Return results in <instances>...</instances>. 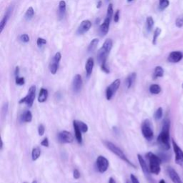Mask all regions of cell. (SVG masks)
<instances>
[{"mask_svg":"<svg viewBox=\"0 0 183 183\" xmlns=\"http://www.w3.org/2000/svg\"><path fill=\"white\" fill-rule=\"evenodd\" d=\"M169 128L170 121L168 119H165L163 121L162 131L157 137V143L160 147L165 151H167L170 149L169 145Z\"/></svg>","mask_w":183,"mask_h":183,"instance_id":"1","label":"cell"},{"mask_svg":"<svg viewBox=\"0 0 183 183\" xmlns=\"http://www.w3.org/2000/svg\"><path fill=\"white\" fill-rule=\"evenodd\" d=\"M146 157L147 160H149V165H150L149 169H150V172L154 174V175H158L161 170L160 165H161L163 160L159 156H157L151 152L147 153Z\"/></svg>","mask_w":183,"mask_h":183,"instance_id":"2","label":"cell"},{"mask_svg":"<svg viewBox=\"0 0 183 183\" xmlns=\"http://www.w3.org/2000/svg\"><path fill=\"white\" fill-rule=\"evenodd\" d=\"M104 144H105V145L106 146V147H107V148L109 149V150L112 152L114 153V154H116V155H117V157H119V158L122 159L123 161H124L126 163H127V164H128L129 165L132 166V167L136 168V166H135V165H134L133 163H132V162L129 161V160H128V158L127 157V156H126L125 154H124V153L123 152L122 150L120 148H119V147H117V145H115L114 144H113L112 142H109V141H104Z\"/></svg>","mask_w":183,"mask_h":183,"instance_id":"3","label":"cell"},{"mask_svg":"<svg viewBox=\"0 0 183 183\" xmlns=\"http://www.w3.org/2000/svg\"><path fill=\"white\" fill-rule=\"evenodd\" d=\"M141 130L143 135L144 137L148 141H151L154 137V132H153L152 126L151 122L148 119H146L145 121L142 122V127H141Z\"/></svg>","mask_w":183,"mask_h":183,"instance_id":"4","label":"cell"},{"mask_svg":"<svg viewBox=\"0 0 183 183\" xmlns=\"http://www.w3.org/2000/svg\"><path fill=\"white\" fill-rule=\"evenodd\" d=\"M36 97V87L35 85H32L30 88L29 89L27 95L20 99L19 102V104H26L28 107H31L33 105L34 101Z\"/></svg>","mask_w":183,"mask_h":183,"instance_id":"5","label":"cell"},{"mask_svg":"<svg viewBox=\"0 0 183 183\" xmlns=\"http://www.w3.org/2000/svg\"><path fill=\"white\" fill-rule=\"evenodd\" d=\"M120 83H121L120 80L117 79L110 84L109 87H107L106 90V98L107 100H110L114 95V94L117 92L120 86Z\"/></svg>","mask_w":183,"mask_h":183,"instance_id":"6","label":"cell"},{"mask_svg":"<svg viewBox=\"0 0 183 183\" xmlns=\"http://www.w3.org/2000/svg\"><path fill=\"white\" fill-rule=\"evenodd\" d=\"M96 165L98 171L100 173H105L109 167V161L104 156H99L96 160Z\"/></svg>","mask_w":183,"mask_h":183,"instance_id":"7","label":"cell"},{"mask_svg":"<svg viewBox=\"0 0 183 183\" xmlns=\"http://www.w3.org/2000/svg\"><path fill=\"white\" fill-rule=\"evenodd\" d=\"M172 144L173 147L174 152L175 154V163L178 165H181L183 163V151L176 143L175 139H172Z\"/></svg>","mask_w":183,"mask_h":183,"instance_id":"8","label":"cell"},{"mask_svg":"<svg viewBox=\"0 0 183 183\" xmlns=\"http://www.w3.org/2000/svg\"><path fill=\"white\" fill-rule=\"evenodd\" d=\"M58 141L61 143H71L73 142L74 138L72 134L67 131H62L58 134Z\"/></svg>","mask_w":183,"mask_h":183,"instance_id":"9","label":"cell"},{"mask_svg":"<svg viewBox=\"0 0 183 183\" xmlns=\"http://www.w3.org/2000/svg\"><path fill=\"white\" fill-rule=\"evenodd\" d=\"M61 58H62V54L60 52H56L53 57L51 65H50V72L52 74H55L57 72Z\"/></svg>","mask_w":183,"mask_h":183,"instance_id":"10","label":"cell"},{"mask_svg":"<svg viewBox=\"0 0 183 183\" xmlns=\"http://www.w3.org/2000/svg\"><path fill=\"white\" fill-rule=\"evenodd\" d=\"M82 79L80 74H77L74 77L73 81H72V91L74 93H78L81 90L82 87Z\"/></svg>","mask_w":183,"mask_h":183,"instance_id":"11","label":"cell"},{"mask_svg":"<svg viewBox=\"0 0 183 183\" xmlns=\"http://www.w3.org/2000/svg\"><path fill=\"white\" fill-rule=\"evenodd\" d=\"M92 27V22H90L88 19H86L82 22V23L80 24V25L79 26L78 29H77V35H82L83 34L86 33V32H88L90 30V29Z\"/></svg>","mask_w":183,"mask_h":183,"instance_id":"12","label":"cell"},{"mask_svg":"<svg viewBox=\"0 0 183 183\" xmlns=\"http://www.w3.org/2000/svg\"><path fill=\"white\" fill-rule=\"evenodd\" d=\"M13 10H14V6L11 5L8 9H7L5 14H4V17H3L2 19H1V22H0V32H1V33L3 32V30H4V27H5L6 24H7V22H8L9 19H10Z\"/></svg>","mask_w":183,"mask_h":183,"instance_id":"13","label":"cell"},{"mask_svg":"<svg viewBox=\"0 0 183 183\" xmlns=\"http://www.w3.org/2000/svg\"><path fill=\"white\" fill-rule=\"evenodd\" d=\"M111 19L109 18V17H107L104 20L103 23L100 25L99 29V35L102 37L105 36V35L107 34L108 31H109L110 29V22H111Z\"/></svg>","mask_w":183,"mask_h":183,"instance_id":"14","label":"cell"},{"mask_svg":"<svg viewBox=\"0 0 183 183\" xmlns=\"http://www.w3.org/2000/svg\"><path fill=\"white\" fill-rule=\"evenodd\" d=\"M167 172L168 175H169V178H170L171 180L172 181L173 183H183L182 180L180 178L179 175H178V172H176L175 169H174L172 167H169L167 168Z\"/></svg>","mask_w":183,"mask_h":183,"instance_id":"15","label":"cell"},{"mask_svg":"<svg viewBox=\"0 0 183 183\" xmlns=\"http://www.w3.org/2000/svg\"><path fill=\"white\" fill-rule=\"evenodd\" d=\"M183 57V54L181 52L175 51L172 52L168 56V61L172 63H178Z\"/></svg>","mask_w":183,"mask_h":183,"instance_id":"16","label":"cell"},{"mask_svg":"<svg viewBox=\"0 0 183 183\" xmlns=\"http://www.w3.org/2000/svg\"><path fill=\"white\" fill-rule=\"evenodd\" d=\"M137 158H138V160H139V165H140L141 168H142V172H144V174L145 175V176L149 177L150 176V169L148 168V167H147V165L146 162H145V160H144L143 157H142L139 154H137Z\"/></svg>","mask_w":183,"mask_h":183,"instance_id":"17","label":"cell"},{"mask_svg":"<svg viewBox=\"0 0 183 183\" xmlns=\"http://www.w3.org/2000/svg\"><path fill=\"white\" fill-rule=\"evenodd\" d=\"M73 127L74 130V134H75V137L77 139L78 143L81 144L82 142V131L79 127L78 124L77 123V120L73 121Z\"/></svg>","mask_w":183,"mask_h":183,"instance_id":"18","label":"cell"},{"mask_svg":"<svg viewBox=\"0 0 183 183\" xmlns=\"http://www.w3.org/2000/svg\"><path fill=\"white\" fill-rule=\"evenodd\" d=\"M94 65H95V62H94V59L92 57H90L87 60L85 65V70H86V74H87V77H90L92 73V70H93Z\"/></svg>","mask_w":183,"mask_h":183,"instance_id":"19","label":"cell"},{"mask_svg":"<svg viewBox=\"0 0 183 183\" xmlns=\"http://www.w3.org/2000/svg\"><path fill=\"white\" fill-rule=\"evenodd\" d=\"M47 97H48V91H47V89L41 88V90H40L39 94V102H40V103L44 102L47 99Z\"/></svg>","mask_w":183,"mask_h":183,"instance_id":"20","label":"cell"},{"mask_svg":"<svg viewBox=\"0 0 183 183\" xmlns=\"http://www.w3.org/2000/svg\"><path fill=\"white\" fill-rule=\"evenodd\" d=\"M136 77L137 74L135 72H132V73L129 74V76L127 77V79H126V83H127V89H129L130 87H132L134 82H135V80H136Z\"/></svg>","mask_w":183,"mask_h":183,"instance_id":"21","label":"cell"},{"mask_svg":"<svg viewBox=\"0 0 183 183\" xmlns=\"http://www.w3.org/2000/svg\"><path fill=\"white\" fill-rule=\"evenodd\" d=\"M65 12H66V2L64 0L59 1V16L60 18L65 16Z\"/></svg>","mask_w":183,"mask_h":183,"instance_id":"22","label":"cell"},{"mask_svg":"<svg viewBox=\"0 0 183 183\" xmlns=\"http://www.w3.org/2000/svg\"><path fill=\"white\" fill-rule=\"evenodd\" d=\"M164 75V69L162 67L157 66L156 67L154 71V74H153V78L155 79L158 78V77H163Z\"/></svg>","mask_w":183,"mask_h":183,"instance_id":"23","label":"cell"},{"mask_svg":"<svg viewBox=\"0 0 183 183\" xmlns=\"http://www.w3.org/2000/svg\"><path fill=\"white\" fill-rule=\"evenodd\" d=\"M21 119H22V121L24 122H30L32 120V114L31 112L26 111L25 112H24L22 114Z\"/></svg>","mask_w":183,"mask_h":183,"instance_id":"24","label":"cell"},{"mask_svg":"<svg viewBox=\"0 0 183 183\" xmlns=\"http://www.w3.org/2000/svg\"><path fill=\"white\" fill-rule=\"evenodd\" d=\"M98 44H99V39H98L95 38L94 39H92L91 42L89 44L88 48H87V51H88L89 52H92L95 51V50H96L97 46L98 45Z\"/></svg>","mask_w":183,"mask_h":183,"instance_id":"25","label":"cell"},{"mask_svg":"<svg viewBox=\"0 0 183 183\" xmlns=\"http://www.w3.org/2000/svg\"><path fill=\"white\" fill-rule=\"evenodd\" d=\"M150 92L152 95H158L161 92V87L160 85L156 84H153L150 85Z\"/></svg>","mask_w":183,"mask_h":183,"instance_id":"26","label":"cell"},{"mask_svg":"<svg viewBox=\"0 0 183 183\" xmlns=\"http://www.w3.org/2000/svg\"><path fill=\"white\" fill-rule=\"evenodd\" d=\"M41 155V150L39 147H35L32 150V160L33 161H35L37 160L39 157Z\"/></svg>","mask_w":183,"mask_h":183,"instance_id":"27","label":"cell"},{"mask_svg":"<svg viewBox=\"0 0 183 183\" xmlns=\"http://www.w3.org/2000/svg\"><path fill=\"white\" fill-rule=\"evenodd\" d=\"M34 14H35V11H34V9L32 8V7H29L27 9V10L26 11V13L24 14V17L27 20H30L32 19V17H34Z\"/></svg>","mask_w":183,"mask_h":183,"instance_id":"28","label":"cell"},{"mask_svg":"<svg viewBox=\"0 0 183 183\" xmlns=\"http://www.w3.org/2000/svg\"><path fill=\"white\" fill-rule=\"evenodd\" d=\"M154 19L152 17H147L146 19V25H147V29L148 32H150V31L152 29L153 26H154Z\"/></svg>","mask_w":183,"mask_h":183,"instance_id":"29","label":"cell"},{"mask_svg":"<svg viewBox=\"0 0 183 183\" xmlns=\"http://www.w3.org/2000/svg\"><path fill=\"white\" fill-rule=\"evenodd\" d=\"M161 29L159 27L156 28V29L154 30V35H153V39H152V44H154V45H155L156 43H157V38H158L159 36L160 35V34H161Z\"/></svg>","mask_w":183,"mask_h":183,"instance_id":"30","label":"cell"},{"mask_svg":"<svg viewBox=\"0 0 183 183\" xmlns=\"http://www.w3.org/2000/svg\"><path fill=\"white\" fill-rule=\"evenodd\" d=\"M77 124H78L80 129H81L82 132L85 133V132H87V131H88V126H87L85 123L83 122L82 121H77Z\"/></svg>","mask_w":183,"mask_h":183,"instance_id":"31","label":"cell"},{"mask_svg":"<svg viewBox=\"0 0 183 183\" xmlns=\"http://www.w3.org/2000/svg\"><path fill=\"white\" fill-rule=\"evenodd\" d=\"M169 5V0H159V7L161 10L166 9Z\"/></svg>","mask_w":183,"mask_h":183,"instance_id":"32","label":"cell"},{"mask_svg":"<svg viewBox=\"0 0 183 183\" xmlns=\"http://www.w3.org/2000/svg\"><path fill=\"white\" fill-rule=\"evenodd\" d=\"M163 110L162 107H159L158 109L156 110L155 113H154V118L155 120H159L163 117Z\"/></svg>","mask_w":183,"mask_h":183,"instance_id":"33","label":"cell"},{"mask_svg":"<svg viewBox=\"0 0 183 183\" xmlns=\"http://www.w3.org/2000/svg\"><path fill=\"white\" fill-rule=\"evenodd\" d=\"M113 5L112 4H110L107 7V17L112 19L113 16Z\"/></svg>","mask_w":183,"mask_h":183,"instance_id":"34","label":"cell"},{"mask_svg":"<svg viewBox=\"0 0 183 183\" xmlns=\"http://www.w3.org/2000/svg\"><path fill=\"white\" fill-rule=\"evenodd\" d=\"M175 24L178 28L182 27L183 26V16H181V17L177 18L176 21H175Z\"/></svg>","mask_w":183,"mask_h":183,"instance_id":"35","label":"cell"},{"mask_svg":"<svg viewBox=\"0 0 183 183\" xmlns=\"http://www.w3.org/2000/svg\"><path fill=\"white\" fill-rule=\"evenodd\" d=\"M24 82H25V80L24 77H19V76H17V77H16V84H17V85H23V84H24Z\"/></svg>","mask_w":183,"mask_h":183,"instance_id":"36","label":"cell"},{"mask_svg":"<svg viewBox=\"0 0 183 183\" xmlns=\"http://www.w3.org/2000/svg\"><path fill=\"white\" fill-rule=\"evenodd\" d=\"M19 39H20V40L22 42L27 43L29 41V37L28 36V35H27V34H24V35H21Z\"/></svg>","mask_w":183,"mask_h":183,"instance_id":"37","label":"cell"},{"mask_svg":"<svg viewBox=\"0 0 183 183\" xmlns=\"http://www.w3.org/2000/svg\"><path fill=\"white\" fill-rule=\"evenodd\" d=\"M37 44L39 47H41L42 45H44V44H47V41H46V39H44L39 37V38L37 39Z\"/></svg>","mask_w":183,"mask_h":183,"instance_id":"38","label":"cell"},{"mask_svg":"<svg viewBox=\"0 0 183 183\" xmlns=\"http://www.w3.org/2000/svg\"><path fill=\"white\" fill-rule=\"evenodd\" d=\"M44 132H45V128H44V126L43 124H39L38 127V133L39 136H42L44 135Z\"/></svg>","mask_w":183,"mask_h":183,"instance_id":"39","label":"cell"},{"mask_svg":"<svg viewBox=\"0 0 183 183\" xmlns=\"http://www.w3.org/2000/svg\"><path fill=\"white\" fill-rule=\"evenodd\" d=\"M120 11L118 10H117V12H116L115 14H114V22H115V23H117V22H119V20H120Z\"/></svg>","mask_w":183,"mask_h":183,"instance_id":"40","label":"cell"},{"mask_svg":"<svg viewBox=\"0 0 183 183\" xmlns=\"http://www.w3.org/2000/svg\"><path fill=\"white\" fill-rule=\"evenodd\" d=\"M73 177L74 179L77 180L80 178V173L77 169H74L73 172Z\"/></svg>","mask_w":183,"mask_h":183,"instance_id":"41","label":"cell"},{"mask_svg":"<svg viewBox=\"0 0 183 183\" xmlns=\"http://www.w3.org/2000/svg\"><path fill=\"white\" fill-rule=\"evenodd\" d=\"M130 180H131V182H132V183H139L137 178L136 177H135V175H133V174H131Z\"/></svg>","mask_w":183,"mask_h":183,"instance_id":"42","label":"cell"},{"mask_svg":"<svg viewBox=\"0 0 183 183\" xmlns=\"http://www.w3.org/2000/svg\"><path fill=\"white\" fill-rule=\"evenodd\" d=\"M41 145L44 147H49V140L47 138H44L41 142Z\"/></svg>","mask_w":183,"mask_h":183,"instance_id":"43","label":"cell"},{"mask_svg":"<svg viewBox=\"0 0 183 183\" xmlns=\"http://www.w3.org/2000/svg\"><path fill=\"white\" fill-rule=\"evenodd\" d=\"M19 67H16L15 68V72H14V74H15V77L19 76Z\"/></svg>","mask_w":183,"mask_h":183,"instance_id":"44","label":"cell"},{"mask_svg":"<svg viewBox=\"0 0 183 183\" xmlns=\"http://www.w3.org/2000/svg\"><path fill=\"white\" fill-rule=\"evenodd\" d=\"M102 1H101V0H99L97 2V8H98V9L100 8L101 6H102Z\"/></svg>","mask_w":183,"mask_h":183,"instance_id":"45","label":"cell"},{"mask_svg":"<svg viewBox=\"0 0 183 183\" xmlns=\"http://www.w3.org/2000/svg\"><path fill=\"white\" fill-rule=\"evenodd\" d=\"M109 183H117L116 181L114 180V179L113 178H110L109 179Z\"/></svg>","mask_w":183,"mask_h":183,"instance_id":"46","label":"cell"},{"mask_svg":"<svg viewBox=\"0 0 183 183\" xmlns=\"http://www.w3.org/2000/svg\"><path fill=\"white\" fill-rule=\"evenodd\" d=\"M159 183H166V182H165V180H160V182H159Z\"/></svg>","mask_w":183,"mask_h":183,"instance_id":"47","label":"cell"},{"mask_svg":"<svg viewBox=\"0 0 183 183\" xmlns=\"http://www.w3.org/2000/svg\"><path fill=\"white\" fill-rule=\"evenodd\" d=\"M2 148H3V142H2V140L1 141V150H2Z\"/></svg>","mask_w":183,"mask_h":183,"instance_id":"48","label":"cell"},{"mask_svg":"<svg viewBox=\"0 0 183 183\" xmlns=\"http://www.w3.org/2000/svg\"><path fill=\"white\" fill-rule=\"evenodd\" d=\"M124 183H132V182H131V180H127Z\"/></svg>","mask_w":183,"mask_h":183,"instance_id":"49","label":"cell"},{"mask_svg":"<svg viewBox=\"0 0 183 183\" xmlns=\"http://www.w3.org/2000/svg\"><path fill=\"white\" fill-rule=\"evenodd\" d=\"M32 183H37V181H35V180H34V181H33V182H32Z\"/></svg>","mask_w":183,"mask_h":183,"instance_id":"50","label":"cell"},{"mask_svg":"<svg viewBox=\"0 0 183 183\" xmlns=\"http://www.w3.org/2000/svg\"><path fill=\"white\" fill-rule=\"evenodd\" d=\"M133 1V0H127V1H129H129Z\"/></svg>","mask_w":183,"mask_h":183,"instance_id":"51","label":"cell"},{"mask_svg":"<svg viewBox=\"0 0 183 183\" xmlns=\"http://www.w3.org/2000/svg\"><path fill=\"white\" fill-rule=\"evenodd\" d=\"M182 87L183 88V83H182Z\"/></svg>","mask_w":183,"mask_h":183,"instance_id":"52","label":"cell"},{"mask_svg":"<svg viewBox=\"0 0 183 183\" xmlns=\"http://www.w3.org/2000/svg\"><path fill=\"white\" fill-rule=\"evenodd\" d=\"M107 1H110V0H107Z\"/></svg>","mask_w":183,"mask_h":183,"instance_id":"53","label":"cell"}]
</instances>
